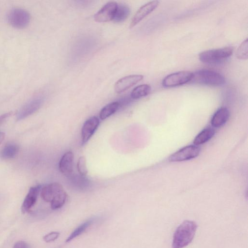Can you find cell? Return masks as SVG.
I'll list each match as a JSON object with an SVG mask.
<instances>
[{
	"mask_svg": "<svg viewBox=\"0 0 248 248\" xmlns=\"http://www.w3.org/2000/svg\"><path fill=\"white\" fill-rule=\"evenodd\" d=\"M197 227L195 222L184 220L173 233L171 248H183L187 246L194 237Z\"/></svg>",
	"mask_w": 248,
	"mask_h": 248,
	"instance_id": "6da1fadb",
	"label": "cell"
},
{
	"mask_svg": "<svg viewBox=\"0 0 248 248\" xmlns=\"http://www.w3.org/2000/svg\"><path fill=\"white\" fill-rule=\"evenodd\" d=\"M209 86H220L225 82L224 77L213 70L202 69L193 73L189 83Z\"/></svg>",
	"mask_w": 248,
	"mask_h": 248,
	"instance_id": "7a4b0ae2",
	"label": "cell"
},
{
	"mask_svg": "<svg viewBox=\"0 0 248 248\" xmlns=\"http://www.w3.org/2000/svg\"><path fill=\"white\" fill-rule=\"evenodd\" d=\"M233 52L231 47H225L218 49L204 51L199 54L200 60L207 64H218L230 57Z\"/></svg>",
	"mask_w": 248,
	"mask_h": 248,
	"instance_id": "3957f363",
	"label": "cell"
},
{
	"mask_svg": "<svg viewBox=\"0 0 248 248\" xmlns=\"http://www.w3.org/2000/svg\"><path fill=\"white\" fill-rule=\"evenodd\" d=\"M7 19L12 27L17 29H23L29 24L31 16L26 10L20 8H15L8 12Z\"/></svg>",
	"mask_w": 248,
	"mask_h": 248,
	"instance_id": "277c9868",
	"label": "cell"
},
{
	"mask_svg": "<svg viewBox=\"0 0 248 248\" xmlns=\"http://www.w3.org/2000/svg\"><path fill=\"white\" fill-rule=\"evenodd\" d=\"M193 73L182 71L173 73L166 76L162 80V85L167 88L174 87L189 83Z\"/></svg>",
	"mask_w": 248,
	"mask_h": 248,
	"instance_id": "5b68a950",
	"label": "cell"
},
{
	"mask_svg": "<svg viewBox=\"0 0 248 248\" xmlns=\"http://www.w3.org/2000/svg\"><path fill=\"white\" fill-rule=\"evenodd\" d=\"M201 152L198 146L190 145L186 146L172 154L169 158L170 162H181L194 158Z\"/></svg>",
	"mask_w": 248,
	"mask_h": 248,
	"instance_id": "8992f818",
	"label": "cell"
},
{
	"mask_svg": "<svg viewBox=\"0 0 248 248\" xmlns=\"http://www.w3.org/2000/svg\"><path fill=\"white\" fill-rule=\"evenodd\" d=\"M44 101L42 96L32 98L25 104L17 112L16 118L20 121L36 112L41 107Z\"/></svg>",
	"mask_w": 248,
	"mask_h": 248,
	"instance_id": "52a82bcc",
	"label": "cell"
},
{
	"mask_svg": "<svg viewBox=\"0 0 248 248\" xmlns=\"http://www.w3.org/2000/svg\"><path fill=\"white\" fill-rule=\"evenodd\" d=\"M117 6L115 1L107 2L94 15V20L97 22H107L113 20Z\"/></svg>",
	"mask_w": 248,
	"mask_h": 248,
	"instance_id": "ba28073f",
	"label": "cell"
},
{
	"mask_svg": "<svg viewBox=\"0 0 248 248\" xmlns=\"http://www.w3.org/2000/svg\"><path fill=\"white\" fill-rule=\"evenodd\" d=\"M143 76L141 75H132L123 77L118 80L114 85L115 91L120 93L136 84L141 80Z\"/></svg>",
	"mask_w": 248,
	"mask_h": 248,
	"instance_id": "9c48e42d",
	"label": "cell"
},
{
	"mask_svg": "<svg viewBox=\"0 0 248 248\" xmlns=\"http://www.w3.org/2000/svg\"><path fill=\"white\" fill-rule=\"evenodd\" d=\"M158 4V1L153 0L148 2L140 7L133 17L129 26L130 28H132L136 26L145 17L152 12L157 7Z\"/></svg>",
	"mask_w": 248,
	"mask_h": 248,
	"instance_id": "30bf717a",
	"label": "cell"
},
{
	"mask_svg": "<svg viewBox=\"0 0 248 248\" xmlns=\"http://www.w3.org/2000/svg\"><path fill=\"white\" fill-rule=\"evenodd\" d=\"M99 124V120L93 116L87 120L81 129V139L83 144L87 142L94 134Z\"/></svg>",
	"mask_w": 248,
	"mask_h": 248,
	"instance_id": "8fae6325",
	"label": "cell"
},
{
	"mask_svg": "<svg viewBox=\"0 0 248 248\" xmlns=\"http://www.w3.org/2000/svg\"><path fill=\"white\" fill-rule=\"evenodd\" d=\"M63 190L62 185L54 182L44 186L41 191L42 199L45 202H50L52 200Z\"/></svg>",
	"mask_w": 248,
	"mask_h": 248,
	"instance_id": "7c38bea8",
	"label": "cell"
},
{
	"mask_svg": "<svg viewBox=\"0 0 248 248\" xmlns=\"http://www.w3.org/2000/svg\"><path fill=\"white\" fill-rule=\"evenodd\" d=\"M41 188L40 185L30 187L21 205V211L23 213L28 212L34 205Z\"/></svg>",
	"mask_w": 248,
	"mask_h": 248,
	"instance_id": "4fadbf2b",
	"label": "cell"
},
{
	"mask_svg": "<svg viewBox=\"0 0 248 248\" xmlns=\"http://www.w3.org/2000/svg\"><path fill=\"white\" fill-rule=\"evenodd\" d=\"M74 154L69 151L66 152L62 157L59 162L60 171L64 175H70L73 171Z\"/></svg>",
	"mask_w": 248,
	"mask_h": 248,
	"instance_id": "5bb4252c",
	"label": "cell"
},
{
	"mask_svg": "<svg viewBox=\"0 0 248 248\" xmlns=\"http://www.w3.org/2000/svg\"><path fill=\"white\" fill-rule=\"evenodd\" d=\"M98 217H93L79 225L69 235L65 242L68 243L85 232L90 227L99 220Z\"/></svg>",
	"mask_w": 248,
	"mask_h": 248,
	"instance_id": "9a60e30c",
	"label": "cell"
},
{
	"mask_svg": "<svg viewBox=\"0 0 248 248\" xmlns=\"http://www.w3.org/2000/svg\"><path fill=\"white\" fill-rule=\"evenodd\" d=\"M230 112L225 107L218 108L213 115L211 123L213 126L220 127L223 126L229 120Z\"/></svg>",
	"mask_w": 248,
	"mask_h": 248,
	"instance_id": "2e32d148",
	"label": "cell"
},
{
	"mask_svg": "<svg viewBox=\"0 0 248 248\" xmlns=\"http://www.w3.org/2000/svg\"><path fill=\"white\" fill-rule=\"evenodd\" d=\"M19 147L15 143H8L0 151V157L3 160L14 158L18 154Z\"/></svg>",
	"mask_w": 248,
	"mask_h": 248,
	"instance_id": "e0dca14e",
	"label": "cell"
},
{
	"mask_svg": "<svg viewBox=\"0 0 248 248\" xmlns=\"http://www.w3.org/2000/svg\"><path fill=\"white\" fill-rule=\"evenodd\" d=\"M215 133V131L212 128L204 129L195 137L193 140L194 144L198 146L206 142L214 136Z\"/></svg>",
	"mask_w": 248,
	"mask_h": 248,
	"instance_id": "ac0fdd59",
	"label": "cell"
},
{
	"mask_svg": "<svg viewBox=\"0 0 248 248\" xmlns=\"http://www.w3.org/2000/svg\"><path fill=\"white\" fill-rule=\"evenodd\" d=\"M130 13V9L126 5L124 4H118L113 20L115 22H123L128 17Z\"/></svg>",
	"mask_w": 248,
	"mask_h": 248,
	"instance_id": "d6986e66",
	"label": "cell"
},
{
	"mask_svg": "<svg viewBox=\"0 0 248 248\" xmlns=\"http://www.w3.org/2000/svg\"><path fill=\"white\" fill-rule=\"evenodd\" d=\"M119 106L120 103L117 101L107 104L101 109L99 113V118L102 120H105L114 113L118 110Z\"/></svg>",
	"mask_w": 248,
	"mask_h": 248,
	"instance_id": "ffe728a7",
	"label": "cell"
},
{
	"mask_svg": "<svg viewBox=\"0 0 248 248\" xmlns=\"http://www.w3.org/2000/svg\"><path fill=\"white\" fill-rule=\"evenodd\" d=\"M151 91V87L149 84H144L135 87L131 92V97L137 99L148 95Z\"/></svg>",
	"mask_w": 248,
	"mask_h": 248,
	"instance_id": "44dd1931",
	"label": "cell"
},
{
	"mask_svg": "<svg viewBox=\"0 0 248 248\" xmlns=\"http://www.w3.org/2000/svg\"><path fill=\"white\" fill-rule=\"evenodd\" d=\"M66 199L67 194L64 190H63L50 202L51 209L57 210L61 208L64 204Z\"/></svg>",
	"mask_w": 248,
	"mask_h": 248,
	"instance_id": "7402d4cb",
	"label": "cell"
},
{
	"mask_svg": "<svg viewBox=\"0 0 248 248\" xmlns=\"http://www.w3.org/2000/svg\"><path fill=\"white\" fill-rule=\"evenodd\" d=\"M248 39L244 40L239 46L236 52V57L241 60L248 59Z\"/></svg>",
	"mask_w": 248,
	"mask_h": 248,
	"instance_id": "603a6c76",
	"label": "cell"
},
{
	"mask_svg": "<svg viewBox=\"0 0 248 248\" xmlns=\"http://www.w3.org/2000/svg\"><path fill=\"white\" fill-rule=\"evenodd\" d=\"M77 169L79 173L83 176H86L88 173L86 166V160L84 156H80L77 162Z\"/></svg>",
	"mask_w": 248,
	"mask_h": 248,
	"instance_id": "cb8c5ba5",
	"label": "cell"
},
{
	"mask_svg": "<svg viewBox=\"0 0 248 248\" xmlns=\"http://www.w3.org/2000/svg\"><path fill=\"white\" fill-rule=\"evenodd\" d=\"M60 232L57 231L51 232L43 237L44 240L46 243H50L57 240L60 236Z\"/></svg>",
	"mask_w": 248,
	"mask_h": 248,
	"instance_id": "d4e9b609",
	"label": "cell"
},
{
	"mask_svg": "<svg viewBox=\"0 0 248 248\" xmlns=\"http://www.w3.org/2000/svg\"><path fill=\"white\" fill-rule=\"evenodd\" d=\"M13 248H30V247L26 242L19 241L15 244Z\"/></svg>",
	"mask_w": 248,
	"mask_h": 248,
	"instance_id": "484cf974",
	"label": "cell"
},
{
	"mask_svg": "<svg viewBox=\"0 0 248 248\" xmlns=\"http://www.w3.org/2000/svg\"><path fill=\"white\" fill-rule=\"evenodd\" d=\"M12 113V112H9L1 115L0 116V125L9 118Z\"/></svg>",
	"mask_w": 248,
	"mask_h": 248,
	"instance_id": "4316f807",
	"label": "cell"
},
{
	"mask_svg": "<svg viewBox=\"0 0 248 248\" xmlns=\"http://www.w3.org/2000/svg\"><path fill=\"white\" fill-rule=\"evenodd\" d=\"M5 138V134L3 132H0V144L2 142Z\"/></svg>",
	"mask_w": 248,
	"mask_h": 248,
	"instance_id": "83f0119b",
	"label": "cell"
}]
</instances>
